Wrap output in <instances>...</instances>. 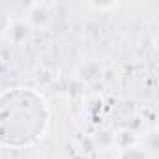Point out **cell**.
Here are the masks:
<instances>
[{
  "label": "cell",
  "mask_w": 159,
  "mask_h": 159,
  "mask_svg": "<svg viewBox=\"0 0 159 159\" xmlns=\"http://www.w3.org/2000/svg\"><path fill=\"white\" fill-rule=\"evenodd\" d=\"M30 34H32V26L26 21H11L8 26V39H11L13 43L26 41Z\"/></svg>",
  "instance_id": "cell-1"
},
{
  "label": "cell",
  "mask_w": 159,
  "mask_h": 159,
  "mask_svg": "<svg viewBox=\"0 0 159 159\" xmlns=\"http://www.w3.org/2000/svg\"><path fill=\"white\" fill-rule=\"evenodd\" d=\"M101 73H103L101 66H99L98 62H94V60H88V62H84L81 67H79V77H81L84 83L99 81V79H101Z\"/></svg>",
  "instance_id": "cell-2"
},
{
  "label": "cell",
  "mask_w": 159,
  "mask_h": 159,
  "mask_svg": "<svg viewBox=\"0 0 159 159\" xmlns=\"http://www.w3.org/2000/svg\"><path fill=\"white\" fill-rule=\"evenodd\" d=\"M47 21H49V13H47L43 8L36 6V8L32 10V13H30V23H34L36 26H38V25H39V26H43ZM30 23H28V25H30Z\"/></svg>",
  "instance_id": "cell-3"
},
{
  "label": "cell",
  "mask_w": 159,
  "mask_h": 159,
  "mask_svg": "<svg viewBox=\"0 0 159 159\" xmlns=\"http://www.w3.org/2000/svg\"><path fill=\"white\" fill-rule=\"evenodd\" d=\"M122 159H146V155L140 152V150H135V148H127L122 155Z\"/></svg>",
  "instance_id": "cell-4"
}]
</instances>
